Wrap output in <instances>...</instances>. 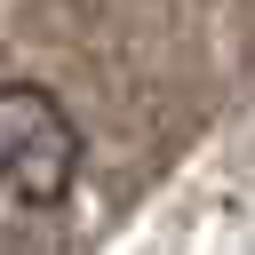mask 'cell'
Instances as JSON below:
<instances>
[{
  "label": "cell",
  "instance_id": "6da1fadb",
  "mask_svg": "<svg viewBox=\"0 0 255 255\" xmlns=\"http://www.w3.org/2000/svg\"><path fill=\"white\" fill-rule=\"evenodd\" d=\"M80 120L40 80H0V199L8 207H56L80 183Z\"/></svg>",
  "mask_w": 255,
  "mask_h": 255
}]
</instances>
